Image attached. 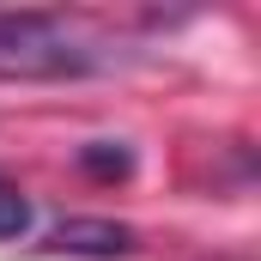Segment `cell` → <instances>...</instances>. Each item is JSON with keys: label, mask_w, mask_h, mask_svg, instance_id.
<instances>
[{"label": "cell", "mask_w": 261, "mask_h": 261, "mask_svg": "<svg viewBox=\"0 0 261 261\" xmlns=\"http://www.w3.org/2000/svg\"><path fill=\"white\" fill-rule=\"evenodd\" d=\"M110 61L103 37H91L67 12H0V85L79 79Z\"/></svg>", "instance_id": "obj_1"}, {"label": "cell", "mask_w": 261, "mask_h": 261, "mask_svg": "<svg viewBox=\"0 0 261 261\" xmlns=\"http://www.w3.org/2000/svg\"><path fill=\"white\" fill-rule=\"evenodd\" d=\"M128 231L122 225H61L55 231V249H67V255H128Z\"/></svg>", "instance_id": "obj_2"}, {"label": "cell", "mask_w": 261, "mask_h": 261, "mask_svg": "<svg viewBox=\"0 0 261 261\" xmlns=\"http://www.w3.org/2000/svg\"><path fill=\"white\" fill-rule=\"evenodd\" d=\"M31 231V200L18 195V189H0V243L6 237H24Z\"/></svg>", "instance_id": "obj_3"}]
</instances>
